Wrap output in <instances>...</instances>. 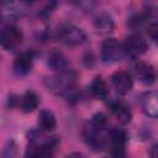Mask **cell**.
<instances>
[{
    "instance_id": "1",
    "label": "cell",
    "mask_w": 158,
    "mask_h": 158,
    "mask_svg": "<svg viewBox=\"0 0 158 158\" xmlns=\"http://www.w3.org/2000/svg\"><path fill=\"white\" fill-rule=\"evenodd\" d=\"M28 142L25 158H52L58 144L56 137H42L37 132L30 133Z\"/></svg>"
},
{
    "instance_id": "2",
    "label": "cell",
    "mask_w": 158,
    "mask_h": 158,
    "mask_svg": "<svg viewBox=\"0 0 158 158\" xmlns=\"http://www.w3.org/2000/svg\"><path fill=\"white\" fill-rule=\"evenodd\" d=\"M77 80V74L68 69L64 72L56 73L54 75L47 77L44 79V86L48 91H51L54 95H65L69 91L73 90L74 84Z\"/></svg>"
},
{
    "instance_id": "3",
    "label": "cell",
    "mask_w": 158,
    "mask_h": 158,
    "mask_svg": "<svg viewBox=\"0 0 158 158\" xmlns=\"http://www.w3.org/2000/svg\"><path fill=\"white\" fill-rule=\"evenodd\" d=\"M86 143L94 151H105L109 148V128H99L89 123L83 131Z\"/></svg>"
},
{
    "instance_id": "4",
    "label": "cell",
    "mask_w": 158,
    "mask_h": 158,
    "mask_svg": "<svg viewBox=\"0 0 158 158\" xmlns=\"http://www.w3.org/2000/svg\"><path fill=\"white\" fill-rule=\"evenodd\" d=\"M57 37L59 38L60 42H63L67 46H72V47L81 44L86 38L84 31L80 27H78V26H75L74 23H70V22L62 23L58 27Z\"/></svg>"
},
{
    "instance_id": "5",
    "label": "cell",
    "mask_w": 158,
    "mask_h": 158,
    "mask_svg": "<svg viewBox=\"0 0 158 158\" xmlns=\"http://www.w3.org/2000/svg\"><path fill=\"white\" fill-rule=\"evenodd\" d=\"M126 141L127 135L123 130L117 127L109 128V148L111 151V158H126Z\"/></svg>"
},
{
    "instance_id": "6",
    "label": "cell",
    "mask_w": 158,
    "mask_h": 158,
    "mask_svg": "<svg viewBox=\"0 0 158 158\" xmlns=\"http://www.w3.org/2000/svg\"><path fill=\"white\" fill-rule=\"evenodd\" d=\"M22 31L15 25H5L0 33V43L4 49H15L22 42Z\"/></svg>"
},
{
    "instance_id": "7",
    "label": "cell",
    "mask_w": 158,
    "mask_h": 158,
    "mask_svg": "<svg viewBox=\"0 0 158 158\" xmlns=\"http://www.w3.org/2000/svg\"><path fill=\"white\" fill-rule=\"evenodd\" d=\"M125 56L123 44L118 42L116 38H109L102 42L101 46V58L104 62L114 63L117 60H121Z\"/></svg>"
},
{
    "instance_id": "8",
    "label": "cell",
    "mask_w": 158,
    "mask_h": 158,
    "mask_svg": "<svg viewBox=\"0 0 158 158\" xmlns=\"http://www.w3.org/2000/svg\"><path fill=\"white\" fill-rule=\"evenodd\" d=\"M123 44V51H125V56H128L131 58H138L141 57L148 48L147 42L138 35H131L128 36Z\"/></svg>"
},
{
    "instance_id": "9",
    "label": "cell",
    "mask_w": 158,
    "mask_h": 158,
    "mask_svg": "<svg viewBox=\"0 0 158 158\" xmlns=\"http://www.w3.org/2000/svg\"><path fill=\"white\" fill-rule=\"evenodd\" d=\"M111 84L118 95H126L132 90L133 79L128 72L117 70L111 75Z\"/></svg>"
},
{
    "instance_id": "10",
    "label": "cell",
    "mask_w": 158,
    "mask_h": 158,
    "mask_svg": "<svg viewBox=\"0 0 158 158\" xmlns=\"http://www.w3.org/2000/svg\"><path fill=\"white\" fill-rule=\"evenodd\" d=\"M133 73H135V77L138 79V81H141L144 85H152L157 78L156 70L152 67V64L143 62V60H138L135 63Z\"/></svg>"
},
{
    "instance_id": "11",
    "label": "cell",
    "mask_w": 158,
    "mask_h": 158,
    "mask_svg": "<svg viewBox=\"0 0 158 158\" xmlns=\"http://www.w3.org/2000/svg\"><path fill=\"white\" fill-rule=\"evenodd\" d=\"M31 4L26 1L17 2H4L2 4V16L6 19H17L28 12Z\"/></svg>"
},
{
    "instance_id": "12",
    "label": "cell",
    "mask_w": 158,
    "mask_h": 158,
    "mask_svg": "<svg viewBox=\"0 0 158 158\" xmlns=\"http://www.w3.org/2000/svg\"><path fill=\"white\" fill-rule=\"evenodd\" d=\"M141 107L149 117H158V91H147L141 96Z\"/></svg>"
},
{
    "instance_id": "13",
    "label": "cell",
    "mask_w": 158,
    "mask_h": 158,
    "mask_svg": "<svg viewBox=\"0 0 158 158\" xmlns=\"http://www.w3.org/2000/svg\"><path fill=\"white\" fill-rule=\"evenodd\" d=\"M32 64H33V53L23 52L15 58L12 69L17 75H26L31 72Z\"/></svg>"
},
{
    "instance_id": "14",
    "label": "cell",
    "mask_w": 158,
    "mask_h": 158,
    "mask_svg": "<svg viewBox=\"0 0 158 158\" xmlns=\"http://www.w3.org/2000/svg\"><path fill=\"white\" fill-rule=\"evenodd\" d=\"M109 109L121 125H128L132 120L131 110L121 101H110Z\"/></svg>"
},
{
    "instance_id": "15",
    "label": "cell",
    "mask_w": 158,
    "mask_h": 158,
    "mask_svg": "<svg viewBox=\"0 0 158 158\" xmlns=\"http://www.w3.org/2000/svg\"><path fill=\"white\" fill-rule=\"evenodd\" d=\"M47 64L51 69L56 70L57 73L68 70V67H69V63H68V59L65 58V56L58 51H52L48 54Z\"/></svg>"
},
{
    "instance_id": "16",
    "label": "cell",
    "mask_w": 158,
    "mask_h": 158,
    "mask_svg": "<svg viewBox=\"0 0 158 158\" xmlns=\"http://www.w3.org/2000/svg\"><path fill=\"white\" fill-rule=\"evenodd\" d=\"M93 26H94V28H95V31L98 33H100V35H107V33L112 32L115 23H114V20H112V17L110 15H107V14H100V15H98L94 19Z\"/></svg>"
},
{
    "instance_id": "17",
    "label": "cell",
    "mask_w": 158,
    "mask_h": 158,
    "mask_svg": "<svg viewBox=\"0 0 158 158\" xmlns=\"http://www.w3.org/2000/svg\"><path fill=\"white\" fill-rule=\"evenodd\" d=\"M90 94L99 100H105L109 96V88L101 77H95L89 86Z\"/></svg>"
},
{
    "instance_id": "18",
    "label": "cell",
    "mask_w": 158,
    "mask_h": 158,
    "mask_svg": "<svg viewBox=\"0 0 158 158\" xmlns=\"http://www.w3.org/2000/svg\"><path fill=\"white\" fill-rule=\"evenodd\" d=\"M56 125H57L56 116L51 110L43 109V110L40 111V114H38V126L42 131L51 132L56 128Z\"/></svg>"
},
{
    "instance_id": "19",
    "label": "cell",
    "mask_w": 158,
    "mask_h": 158,
    "mask_svg": "<svg viewBox=\"0 0 158 158\" xmlns=\"http://www.w3.org/2000/svg\"><path fill=\"white\" fill-rule=\"evenodd\" d=\"M19 105H20V109L26 112V114H30L32 111H35V109H37L38 106V96L35 91H26L19 100Z\"/></svg>"
},
{
    "instance_id": "20",
    "label": "cell",
    "mask_w": 158,
    "mask_h": 158,
    "mask_svg": "<svg viewBox=\"0 0 158 158\" xmlns=\"http://www.w3.org/2000/svg\"><path fill=\"white\" fill-rule=\"evenodd\" d=\"M90 123L95 127H99V128H107V118L101 112H96L95 115H93Z\"/></svg>"
},
{
    "instance_id": "21",
    "label": "cell",
    "mask_w": 158,
    "mask_h": 158,
    "mask_svg": "<svg viewBox=\"0 0 158 158\" xmlns=\"http://www.w3.org/2000/svg\"><path fill=\"white\" fill-rule=\"evenodd\" d=\"M17 146L14 141H9L7 144L2 149V158H16Z\"/></svg>"
},
{
    "instance_id": "22",
    "label": "cell",
    "mask_w": 158,
    "mask_h": 158,
    "mask_svg": "<svg viewBox=\"0 0 158 158\" xmlns=\"http://www.w3.org/2000/svg\"><path fill=\"white\" fill-rule=\"evenodd\" d=\"M147 33L149 38L158 44V21H153L147 26Z\"/></svg>"
},
{
    "instance_id": "23",
    "label": "cell",
    "mask_w": 158,
    "mask_h": 158,
    "mask_svg": "<svg viewBox=\"0 0 158 158\" xmlns=\"http://www.w3.org/2000/svg\"><path fill=\"white\" fill-rule=\"evenodd\" d=\"M148 15H157L158 14V1H148L143 4Z\"/></svg>"
},
{
    "instance_id": "24",
    "label": "cell",
    "mask_w": 158,
    "mask_h": 158,
    "mask_svg": "<svg viewBox=\"0 0 158 158\" xmlns=\"http://www.w3.org/2000/svg\"><path fill=\"white\" fill-rule=\"evenodd\" d=\"M65 158H85V157H84V154L80 153V152H73V153L68 154Z\"/></svg>"
},
{
    "instance_id": "25",
    "label": "cell",
    "mask_w": 158,
    "mask_h": 158,
    "mask_svg": "<svg viewBox=\"0 0 158 158\" xmlns=\"http://www.w3.org/2000/svg\"><path fill=\"white\" fill-rule=\"evenodd\" d=\"M110 158H111V157H110Z\"/></svg>"
}]
</instances>
